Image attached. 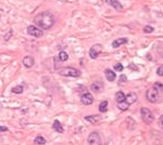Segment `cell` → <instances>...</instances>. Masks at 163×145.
Wrapping results in <instances>:
<instances>
[{"label": "cell", "mask_w": 163, "mask_h": 145, "mask_svg": "<svg viewBox=\"0 0 163 145\" xmlns=\"http://www.w3.org/2000/svg\"><path fill=\"white\" fill-rule=\"evenodd\" d=\"M27 32L33 36V37L35 38H39L43 36V30H41V28H39V27H36L34 26V25H29V26L27 27Z\"/></svg>", "instance_id": "6"}, {"label": "cell", "mask_w": 163, "mask_h": 145, "mask_svg": "<svg viewBox=\"0 0 163 145\" xmlns=\"http://www.w3.org/2000/svg\"><path fill=\"white\" fill-rule=\"evenodd\" d=\"M99 111H100L101 113H106V112L108 111V102H107V101H103V102L99 105Z\"/></svg>", "instance_id": "19"}, {"label": "cell", "mask_w": 163, "mask_h": 145, "mask_svg": "<svg viewBox=\"0 0 163 145\" xmlns=\"http://www.w3.org/2000/svg\"><path fill=\"white\" fill-rule=\"evenodd\" d=\"M85 120L89 121V122H92V124H96L97 121L100 120V117H98L97 115H94V116H87V117H85Z\"/></svg>", "instance_id": "18"}, {"label": "cell", "mask_w": 163, "mask_h": 145, "mask_svg": "<svg viewBox=\"0 0 163 145\" xmlns=\"http://www.w3.org/2000/svg\"><path fill=\"white\" fill-rule=\"evenodd\" d=\"M35 143L39 145H43L46 143V140H45V138H43V136H37V138L35 139Z\"/></svg>", "instance_id": "22"}, {"label": "cell", "mask_w": 163, "mask_h": 145, "mask_svg": "<svg viewBox=\"0 0 163 145\" xmlns=\"http://www.w3.org/2000/svg\"><path fill=\"white\" fill-rule=\"evenodd\" d=\"M126 81H127V78H126V76L125 75H122L120 77V82H121V83H125Z\"/></svg>", "instance_id": "27"}, {"label": "cell", "mask_w": 163, "mask_h": 145, "mask_svg": "<svg viewBox=\"0 0 163 145\" xmlns=\"http://www.w3.org/2000/svg\"><path fill=\"white\" fill-rule=\"evenodd\" d=\"M90 89H92V91L96 92V93H99V92L102 91L103 89V83L101 81H95L94 83H92V86H90Z\"/></svg>", "instance_id": "9"}, {"label": "cell", "mask_w": 163, "mask_h": 145, "mask_svg": "<svg viewBox=\"0 0 163 145\" xmlns=\"http://www.w3.org/2000/svg\"><path fill=\"white\" fill-rule=\"evenodd\" d=\"M123 65L121 64V63H116V64H114V70H116V72H122L123 70Z\"/></svg>", "instance_id": "23"}, {"label": "cell", "mask_w": 163, "mask_h": 145, "mask_svg": "<svg viewBox=\"0 0 163 145\" xmlns=\"http://www.w3.org/2000/svg\"><path fill=\"white\" fill-rule=\"evenodd\" d=\"M146 97L150 103H157L160 99V94H159V91L156 90L154 88H150L147 90Z\"/></svg>", "instance_id": "2"}, {"label": "cell", "mask_w": 163, "mask_h": 145, "mask_svg": "<svg viewBox=\"0 0 163 145\" xmlns=\"http://www.w3.org/2000/svg\"><path fill=\"white\" fill-rule=\"evenodd\" d=\"M127 41H128L127 38H119V39H115L113 42H112V47H113L114 49H116V48H119V47H121L122 44H125Z\"/></svg>", "instance_id": "12"}, {"label": "cell", "mask_w": 163, "mask_h": 145, "mask_svg": "<svg viewBox=\"0 0 163 145\" xmlns=\"http://www.w3.org/2000/svg\"><path fill=\"white\" fill-rule=\"evenodd\" d=\"M140 114H141L142 121H144L146 124H151L152 121H153V114L151 113V111H150L149 108L142 107L140 111Z\"/></svg>", "instance_id": "3"}, {"label": "cell", "mask_w": 163, "mask_h": 145, "mask_svg": "<svg viewBox=\"0 0 163 145\" xmlns=\"http://www.w3.org/2000/svg\"><path fill=\"white\" fill-rule=\"evenodd\" d=\"M107 3L110 5H112V7H114L115 8V10H122L123 9V7H122V5L120 3L118 0H107Z\"/></svg>", "instance_id": "14"}, {"label": "cell", "mask_w": 163, "mask_h": 145, "mask_svg": "<svg viewBox=\"0 0 163 145\" xmlns=\"http://www.w3.org/2000/svg\"><path fill=\"white\" fill-rule=\"evenodd\" d=\"M128 107H130V104L126 102V101H124V102L118 103V108H119L120 111H122V112H124V111H127V109H128Z\"/></svg>", "instance_id": "17"}, {"label": "cell", "mask_w": 163, "mask_h": 145, "mask_svg": "<svg viewBox=\"0 0 163 145\" xmlns=\"http://www.w3.org/2000/svg\"><path fill=\"white\" fill-rule=\"evenodd\" d=\"M104 75H106V77H107V79H108L109 81H114L115 80V78H116L115 73H114L113 70H109V68L104 70Z\"/></svg>", "instance_id": "13"}, {"label": "cell", "mask_w": 163, "mask_h": 145, "mask_svg": "<svg viewBox=\"0 0 163 145\" xmlns=\"http://www.w3.org/2000/svg\"><path fill=\"white\" fill-rule=\"evenodd\" d=\"M34 22L39 28L41 29H49L53 26L54 24V16L51 12L45 11L41 12L34 17Z\"/></svg>", "instance_id": "1"}, {"label": "cell", "mask_w": 163, "mask_h": 145, "mask_svg": "<svg viewBox=\"0 0 163 145\" xmlns=\"http://www.w3.org/2000/svg\"><path fill=\"white\" fill-rule=\"evenodd\" d=\"M125 97H126V95H125V94L122 91L116 92V94H115V100H116V102H118V103L124 102Z\"/></svg>", "instance_id": "16"}, {"label": "cell", "mask_w": 163, "mask_h": 145, "mask_svg": "<svg viewBox=\"0 0 163 145\" xmlns=\"http://www.w3.org/2000/svg\"><path fill=\"white\" fill-rule=\"evenodd\" d=\"M23 90H24V88H23L22 86H16L12 89V92H13V93H17V94H20V93L23 92Z\"/></svg>", "instance_id": "21"}, {"label": "cell", "mask_w": 163, "mask_h": 145, "mask_svg": "<svg viewBox=\"0 0 163 145\" xmlns=\"http://www.w3.org/2000/svg\"><path fill=\"white\" fill-rule=\"evenodd\" d=\"M137 94H136L135 92H130V93H128L127 95H126V97H125V101L128 103V104H134V103L137 101Z\"/></svg>", "instance_id": "11"}, {"label": "cell", "mask_w": 163, "mask_h": 145, "mask_svg": "<svg viewBox=\"0 0 163 145\" xmlns=\"http://www.w3.org/2000/svg\"><path fill=\"white\" fill-rule=\"evenodd\" d=\"M156 90H158V91H163V85H161V83H159V82H157L156 85H154V87H153Z\"/></svg>", "instance_id": "25"}, {"label": "cell", "mask_w": 163, "mask_h": 145, "mask_svg": "<svg viewBox=\"0 0 163 145\" xmlns=\"http://www.w3.org/2000/svg\"><path fill=\"white\" fill-rule=\"evenodd\" d=\"M34 63H35V61H34V59H33L31 55H26V56L23 59V64H24V66L27 67V68L33 67Z\"/></svg>", "instance_id": "10"}, {"label": "cell", "mask_w": 163, "mask_h": 145, "mask_svg": "<svg viewBox=\"0 0 163 145\" xmlns=\"http://www.w3.org/2000/svg\"><path fill=\"white\" fill-rule=\"evenodd\" d=\"M102 51V46L101 44H95L90 50H89V55L92 59H97V56L99 55V53Z\"/></svg>", "instance_id": "7"}, {"label": "cell", "mask_w": 163, "mask_h": 145, "mask_svg": "<svg viewBox=\"0 0 163 145\" xmlns=\"http://www.w3.org/2000/svg\"><path fill=\"white\" fill-rule=\"evenodd\" d=\"M87 142L89 145H101L100 135L98 134V132H92L87 139Z\"/></svg>", "instance_id": "5"}, {"label": "cell", "mask_w": 163, "mask_h": 145, "mask_svg": "<svg viewBox=\"0 0 163 145\" xmlns=\"http://www.w3.org/2000/svg\"><path fill=\"white\" fill-rule=\"evenodd\" d=\"M157 74H158V76H161V77H163V65H162V66H160V67L157 70Z\"/></svg>", "instance_id": "26"}, {"label": "cell", "mask_w": 163, "mask_h": 145, "mask_svg": "<svg viewBox=\"0 0 163 145\" xmlns=\"http://www.w3.org/2000/svg\"><path fill=\"white\" fill-rule=\"evenodd\" d=\"M60 75L62 76H67V77H78L81 75L79 70H75L73 67H63L59 70Z\"/></svg>", "instance_id": "4"}, {"label": "cell", "mask_w": 163, "mask_h": 145, "mask_svg": "<svg viewBox=\"0 0 163 145\" xmlns=\"http://www.w3.org/2000/svg\"><path fill=\"white\" fill-rule=\"evenodd\" d=\"M153 29H154V28H153L152 26H149V25H148V26L144 27V32H147V34H150V32H153Z\"/></svg>", "instance_id": "24"}, {"label": "cell", "mask_w": 163, "mask_h": 145, "mask_svg": "<svg viewBox=\"0 0 163 145\" xmlns=\"http://www.w3.org/2000/svg\"><path fill=\"white\" fill-rule=\"evenodd\" d=\"M160 124H161V126H163V116L160 118Z\"/></svg>", "instance_id": "29"}, {"label": "cell", "mask_w": 163, "mask_h": 145, "mask_svg": "<svg viewBox=\"0 0 163 145\" xmlns=\"http://www.w3.org/2000/svg\"><path fill=\"white\" fill-rule=\"evenodd\" d=\"M52 127H53V129L57 131V132H59V133H63V127H62V124H60L59 120H54L53 121V124H52Z\"/></svg>", "instance_id": "15"}, {"label": "cell", "mask_w": 163, "mask_h": 145, "mask_svg": "<svg viewBox=\"0 0 163 145\" xmlns=\"http://www.w3.org/2000/svg\"><path fill=\"white\" fill-rule=\"evenodd\" d=\"M59 60L60 61H62V62H65V61H67V59H69V54L66 53V52H64V51H61L59 53Z\"/></svg>", "instance_id": "20"}, {"label": "cell", "mask_w": 163, "mask_h": 145, "mask_svg": "<svg viewBox=\"0 0 163 145\" xmlns=\"http://www.w3.org/2000/svg\"><path fill=\"white\" fill-rule=\"evenodd\" d=\"M7 127H0V132H3V131H7Z\"/></svg>", "instance_id": "28"}, {"label": "cell", "mask_w": 163, "mask_h": 145, "mask_svg": "<svg viewBox=\"0 0 163 145\" xmlns=\"http://www.w3.org/2000/svg\"><path fill=\"white\" fill-rule=\"evenodd\" d=\"M81 101L84 105H90L94 103V97L90 93H84V94H82Z\"/></svg>", "instance_id": "8"}]
</instances>
